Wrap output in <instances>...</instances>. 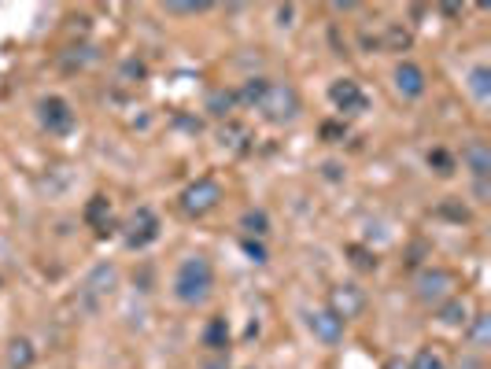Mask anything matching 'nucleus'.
Instances as JSON below:
<instances>
[{"instance_id":"f257e3e1","label":"nucleus","mask_w":491,"mask_h":369,"mask_svg":"<svg viewBox=\"0 0 491 369\" xmlns=\"http://www.w3.org/2000/svg\"><path fill=\"white\" fill-rule=\"evenodd\" d=\"M215 289V266L211 259H203V255H189L178 273H174V296L185 303V307H196L211 296Z\"/></svg>"},{"instance_id":"f03ea898","label":"nucleus","mask_w":491,"mask_h":369,"mask_svg":"<svg viewBox=\"0 0 491 369\" xmlns=\"http://www.w3.org/2000/svg\"><path fill=\"white\" fill-rule=\"evenodd\" d=\"M255 111H259L266 122H273V126H281V122L300 118L303 100H300V93L289 86V81H266L263 97L255 100Z\"/></svg>"},{"instance_id":"7ed1b4c3","label":"nucleus","mask_w":491,"mask_h":369,"mask_svg":"<svg viewBox=\"0 0 491 369\" xmlns=\"http://www.w3.org/2000/svg\"><path fill=\"white\" fill-rule=\"evenodd\" d=\"M218 203H222V185H218L215 178H196V181L181 192V211H185L189 218L211 215Z\"/></svg>"},{"instance_id":"20e7f679","label":"nucleus","mask_w":491,"mask_h":369,"mask_svg":"<svg viewBox=\"0 0 491 369\" xmlns=\"http://www.w3.org/2000/svg\"><path fill=\"white\" fill-rule=\"evenodd\" d=\"M414 289H418V300H422V303L440 307L443 300H451V296H455L459 277H455L451 270H443V266H432V270H422V273H418Z\"/></svg>"},{"instance_id":"39448f33","label":"nucleus","mask_w":491,"mask_h":369,"mask_svg":"<svg viewBox=\"0 0 491 369\" xmlns=\"http://www.w3.org/2000/svg\"><path fill=\"white\" fill-rule=\"evenodd\" d=\"M122 240H126L130 252H141V248H148L152 240H159V218H155V211L152 208H137L126 218V226H122Z\"/></svg>"},{"instance_id":"423d86ee","label":"nucleus","mask_w":491,"mask_h":369,"mask_svg":"<svg viewBox=\"0 0 491 369\" xmlns=\"http://www.w3.org/2000/svg\"><path fill=\"white\" fill-rule=\"evenodd\" d=\"M325 310L340 321H351L366 310V292L358 289V284H337V289H329V307Z\"/></svg>"},{"instance_id":"0eeeda50","label":"nucleus","mask_w":491,"mask_h":369,"mask_svg":"<svg viewBox=\"0 0 491 369\" xmlns=\"http://www.w3.org/2000/svg\"><path fill=\"white\" fill-rule=\"evenodd\" d=\"M329 104L340 111V115H358V111H366V93H362V86L355 78H337L333 86H329Z\"/></svg>"},{"instance_id":"6e6552de","label":"nucleus","mask_w":491,"mask_h":369,"mask_svg":"<svg viewBox=\"0 0 491 369\" xmlns=\"http://www.w3.org/2000/svg\"><path fill=\"white\" fill-rule=\"evenodd\" d=\"M37 118H41V126H45L49 134H67L74 126V111L63 97H45L37 107Z\"/></svg>"},{"instance_id":"1a4fd4ad","label":"nucleus","mask_w":491,"mask_h":369,"mask_svg":"<svg viewBox=\"0 0 491 369\" xmlns=\"http://www.w3.org/2000/svg\"><path fill=\"white\" fill-rule=\"evenodd\" d=\"M307 329H310L321 344H329V347L344 340V321L333 318L329 310H307Z\"/></svg>"},{"instance_id":"9d476101","label":"nucleus","mask_w":491,"mask_h":369,"mask_svg":"<svg viewBox=\"0 0 491 369\" xmlns=\"http://www.w3.org/2000/svg\"><path fill=\"white\" fill-rule=\"evenodd\" d=\"M392 78H395L399 97H406V100H418V97L425 93V70H422L418 63H411V60H403Z\"/></svg>"},{"instance_id":"9b49d317","label":"nucleus","mask_w":491,"mask_h":369,"mask_svg":"<svg viewBox=\"0 0 491 369\" xmlns=\"http://www.w3.org/2000/svg\"><path fill=\"white\" fill-rule=\"evenodd\" d=\"M462 167H466L477 181H487V174H491V148H487L484 141H469V144L462 148Z\"/></svg>"},{"instance_id":"f8f14e48","label":"nucleus","mask_w":491,"mask_h":369,"mask_svg":"<svg viewBox=\"0 0 491 369\" xmlns=\"http://www.w3.org/2000/svg\"><path fill=\"white\" fill-rule=\"evenodd\" d=\"M86 222H89L100 236L115 229V215H111V199H107V196H93V199L86 203Z\"/></svg>"},{"instance_id":"ddd939ff","label":"nucleus","mask_w":491,"mask_h":369,"mask_svg":"<svg viewBox=\"0 0 491 369\" xmlns=\"http://www.w3.org/2000/svg\"><path fill=\"white\" fill-rule=\"evenodd\" d=\"M436 318L443 325H451V329H466V325H469V303L462 296H451V300H443L436 307Z\"/></svg>"},{"instance_id":"4468645a","label":"nucleus","mask_w":491,"mask_h":369,"mask_svg":"<svg viewBox=\"0 0 491 369\" xmlns=\"http://www.w3.org/2000/svg\"><path fill=\"white\" fill-rule=\"evenodd\" d=\"M115 284H118V270H115V266H97V270L89 273V281H86V292H89L93 300H104V296L115 292Z\"/></svg>"},{"instance_id":"2eb2a0df","label":"nucleus","mask_w":491,"mask_h":369,"mask_svg":"<svg viewBox=\"0 0 491 369\" xmlns=\"http://www.w3.org/2000/svg\"><path fill=\"white\" fill-rule=\"evenodd\" d=\"M203 344L211 351H226L229 347V321L226 318H211L208 329H203Z\"/></svg>"},{"instance_id":"dca6fc26","label":"nucleus","mask_w":491,"mask_h":369,"mask_svg":"<svg viewBox=\"0 0 491 369\" xmlns=\"http://www.w3.org/2000/svg\"><path fill=\"white\" fill-rule=\"evenodd\" d=\"M411 30H406V26H399V23H388L384 26V37H381V45L388 49V52H406V49H411Z\"/></svg>"},{"instance_id":"f3484780","label":"nucleus","mask_w":491,"mask_h":369,"mask_svg":"<svg viewBox=\"0 0 491 369\" xmlns=\"http://www.w3.org/2000/svg\"><path fill=\"white\" fill-rule=\"evenodd\" d=\"M411 369H451V365H447V355H443L440 347H422V351L414 355Z\"/></svg>"},{"instance_id":"a211bd4d","label":"nucleus","mask_w":491,"mask_h":369,"mask_svg":"<svg viewBox=\"0 0 491 369\" xmlns=\"http://www.w3.org/2000/svg\"><path fill=\"white\" fill-rule=\"evenodd\" d=\"M233 107H236V93H229V89H215V93L208 97V111H211L215 118H229Z\"/></svg>"},{"instance_id":"6ab92c4d","label":"nucleus","mask_w":491,"mask_h":369,"mask_svg":"<svg viewBox=\"0 0 491 369\" xmlns=\"http://www.w3.org/2000/svg\"><path fill=\"white\" fill-rule=\"evenodd\" d=\"M8 365H12V369H30V365H33V347H30V340H12V344H8Z\"/></svg>"},{"instance_id":"aec40b11","label":"nucleus","mask_w":491,"mask_h":369,"mask_svg":"<svg viewBox=\"0 0 491 369\" xmlns=\"http://www.w3.org/2000/svg\"><path fill=\"white\" fill-rule=\"evenodd\" d=\"M222 144H229L233 152H248V130L240 122H226L222 126Z\"/></svg>"},{"instance_id":"412c9836","label":"nucleus","mask_w":491,"mask_h":369,"mask_svg":"<svg viewBox=\"0 0 491 369\" xmlns=\"http://www.w3.org/2000/svg\"><path fill=\"white\" fill-rule=\"evenodd\" d=\"M469 89H473V97H477L480 104L491 97V70H487V67H473V70H469Z\"/></svg>"},{"instance_id":"4be33fe9","label":"nucleus","mask_w":491,"mask_h":369,"mask_svg":"<svg viewBox=\"0 0 491 369\" xmlns=\"http://www.w3.org/2000/svg\"><path fill=\"white\" fill-rule=\"evenodd\" d=\"M469 321H473V325H469L473 347H487V340H491V314H473Z\"/></svg>"},{"instance_id":"5701e85b","label":"nucleus","mask_w":491,"mask_h":369,"mask_svg":"<svg viewBox=\"0 0 491 369\" xmlns=\"http://www.w3.org/2000/svg\"><path fill=\"white\" fill-rule=\"evenodd\" d=\"M240 226L248 229V236H252V240H255V236H266V233H270V218H266V211H244Z\"/></svg>"},{"instance_id":"b1692460","label":"nucleus","mask_w":491,"mask_h":369,"mask_svg":"<svg viewBox=\"0 0 491 369\" xmlns=\"http://www.w3.org/2000/svg\"><path fill=\"white\" fill-rule=\"evenodd\" d=\"M266 81H270V78H248V81H244V89L236 93V104L255 107V100H259V97H263V89H266Z\"/></svg>"},{"instance_id":"393cba45","label":"nucleus","mask_w":491,"mask_h":369,"mask_svg":"<svg viewBox=\"0 0 491 369\" xmlns=\"http://www.w3.org/2000/svg\"><path fill=\"white\" fill-rule=\"evenodd\" d=\"M429 167H432L440 178H451V174H455V155H447L443 148H432V152H429Z\"/></svg>"},{"instance_id":"a878e982","label":"nucleus","mask_w":491,"mask_h":369,"mask_svg":"<svg viewBox=\"0 0 491 369\" xmlns=\"http://www.w3.org/2000/svg\"><path fill=\"white\" fill-rule=\"evenodd\" d=\"M347 255H351V263H355L358 270H377V259H374L370 252H366V248H358V244H351Z\"/></svg>"},{"instance_id":"bb28decb","label":"nucleus","mask_w":491,"mask_h":369,"mask_svg":"<svg viewBox=\"0 0 491 369\" xmlns=\"http://www.w3.org/2000/svg\"><path fill=\"white\" fill-rule=\"evenodd\" d=\"M240 248H244V255H248L252 263H266V248H263V244H259V240H252V236H244V240H240Z\"/></svg>"},{"instance_id":"cd10ccee","label":"nucleus","mask_w":491,"mask_h":369,"mask_svg":"<svg viewBox=\"0 0 491 369\" xmlns=\"http://www.w3.org/2000/svg\"><path fill=\"white\" fill-rule=\"evenodd\" d=\"M321 137L337 144V141H344V126H337V122H325V126H321Z\"/></svg>"},{"instance_id":"c85d7f7f","label":"nucleus","mask_w":491,"mask_h":369,"mask_svg":"<svg viewBox=\"0 0 491 369\" xmlns=\"http://www.w3.org/2000/svg\"><path fill=\"white\" fill-rule=\"evenodd\" d=\"M203 8H208V5H171V12H178V15H196Z\"/></svg>"},{"instance_id":"c756f323","label":"nucleus","mask_w":491,"mask_h":369,"mask_svg":"<svg viewBox=\"0 0 491 369\" xmlns=\"http://www.w3.org/2000/svg\"><path fill=\"white\" fill-rule=\"evenodd\" d=\"M384 369H411V362H403V358H388Z\"/></svg>"},{"instance_id":"7c9ffc66","label":"nucleus","mask_w":491,"mask_h":369,"mask_svg":"<svg viewBox=\"0 0 491 369\" xmlns=\"http://www.w3.org/2000/svg\"><path fill=\"white\" fill-rule=\"evenodd\" d=\"M325 178H333V181L340 178V167H337V162H325Z\"/></svg>"},{"instance_id":"2f4dec72","label":"nucleus","mask_w":491,"mask_h":369,"mask_svg":"<svg viewBox=\"0 0 491 369\" xmlns=\"http://www.w3.org/2000/svg\"><path fill=\"white\" fill-rule=\"evenodd\" d=\"M277 19H281V26H289V19H292V8H281V12H277Z\"/></svg>"}]
</instances>
